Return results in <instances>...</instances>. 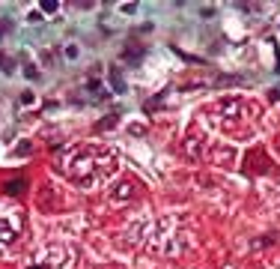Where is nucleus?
I'll use <instances>...</instances> for the list:
<instances>
[{"label":"nucleus","mask_w":280,"mask_h":269,"mask_svg":"<svg viewBox=\"0 0 280 269\" xmlns=\"http://www.w3.org/2000/svg\"><path fill=\"white\" fill-rule=\"evenodd\" d=\"M6 33V21H0V36Z\"/></svg>","instance_id":"2"},{"label":"nucleus","mask_w":280,"mask_h":269,"mask_svg":"<svg viewBox=\"0 0 280 269\" xmlns=\"http://www.w3.org/2000/svg\"><path fill=\"white\" fill-rule=\"evenodd\" d=\"M6 192H12V195H18V192H24V183H21V180H15L12 186H6Z\"/></svg>","instance_id":"1"}]
</instances>
